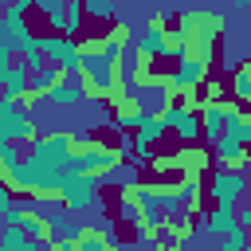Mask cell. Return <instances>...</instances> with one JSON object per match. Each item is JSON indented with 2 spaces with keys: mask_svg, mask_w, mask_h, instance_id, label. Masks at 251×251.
I'll return each instance as SVG.
<instances>
[{
  "mask_svg": "<svg viewBox=\"0 0 251 251\" xmlns=\"http://www.w3.org/2000/svg\"><path fill=\"white\" fill-rule=\"evenodd\" d=\"M176 27H180V55H176V67L169 71V98L196 110L200 86L212 71L216 39L224 31V16L208 12V8H192V12L176 16Z\"/></svg>",
  "mask_w": 251,
  "mask_h": 251,
  "instance_id": "6da1fadb",
  "label": "cell"
},
{
  "mask_svg": "<svg viewBox=\"0 0 251 251\" xmlns=\"http://www.w3.org/2000/svg\"><path fill=\"white\" fill-rule=\"evenodd\" d=\"M118 55H122V47L110 35H94V39L78 43L75 82L82 86V94L90 102H110L118 94Z\"/></svg>",
  "mask_w": 251,
  "mask_h": 251,
  "instance_id": "7a4b0ae2",
  "label": "cell"
},
{
  "mask_svg": "<svg viewBox=\"0 0 251 251\" xmlns=\"http://www.w3.org/2000/svg\"><path fill=\"white\" fill-rule=\"evenodd\" d=\"M122 161H126V149L118 141H102V137L82 129V141H78V153H75V173L106 180V176H114L122 169Z\"/></svg>",
  "mask_w": 251,
  "mask_h": 251,
  "instance_id": "3957f363",
  "label": "cell"
},
{
  "mask_svg": "<svg viewBox=\"0 0 251 251\" xmlns=\"http://www.w3.org/2000/svg\"><path fill=\"white\" fill-rule=\"evenodd\" d=\"M78 141H82V129H51V133H39V137L27 145V153L39 157V161H47V165H55V169L75 173Z\"/></svg>",
  "mask_w": 251,
  "mask_h": 251,
  "instance_id": "277c9868",
  "label": "cell"
},
{
  "mask_svg": "<svg viewBox=\"0 0 251 251\" xmlns=\"http://www.w3.org/2000/svg\"><path fill=\"white\" fill-rule=\"evenodd\" d=\"M141 55L149 59H176L180 55V27L176 20H165V16H149V24L141 27V35L133 39Z\"/></svg>",
  "mask_w": 251,
  "mask_h": 251,
  "instance_id": "5b68a950",
  "label": "cell"
},
{
  "mask_svg": "<svg viewBox=\"0 0 251 251\" xmlns=\"http://www.w3.org/2000/svg\"><path fill=\"white\" fill-rule=\"evenodd\" d=\"M39 137V129H35V114L31 110H24L20 102H12V98H0V145L4 141H12V145H31Z\"/></svg>",
  "mask_w": 251,
  "mask_h": 251,
  "instance_id": "8992f818",
  "label": "cell"
},
{
  "mask_svg": "<svg viewBox=\"0 0 251 251\" xmlns=\"http://www.w3.org/2000/svg\"><path fill=\"white\" fill-rule=\"evenodd\" d=\"M196 114H200V133L216 145L220 137H227V129L239 122V114H243V110H239L231 98H204Z\"/></svg>",
  "mask_w": 251,
  "mask_h": 251,
  "instance_id": "52a82bcc",
  "label": "cell"
},
{
  "mask_svg": "<svg viewBox=\"0 0 251 251\" xmlns=\"http://www.w3.org/2000/svg\"><path fill=\"white\" fill-rule=\"evenodd\" d=\"M208 161H212V153L188 145V149H176V153H169V157H157L153 169H157V173H180V180H200V173L208 169Z\"/></svg>",
  "mask_w": 251,
  "mask_h": 251,
  "instance_id": "ba28073f",
  "label": "cell"
},
{
  "mask_svg": "<svg viewBox=\"0 0 251 251\" xmlns=\"http://www.w3.org/2000/svg\"><path fill=\"white\" fill-rule=\"evenodd\" d=\"M247 173L243 169H216L212 173V196H216V204H231V208H239L243 204V196H247Z\"/></svg>",
  "mask_w": 251,
  "mask_h": 251,
  "instance_id": "9c48e42d",
  "label": "cell"
},
{
  "mask_svg": "<svg viewBox=\"0 0 251 251\" xmlns=\"http://www.w3.org/2000/svg\"><path fill=\"white\" fill-rule=\"evenodd\" d=\"M94 200H98V180L94 176H82V173H67L63 192H59V204L67 212H86Z\"/></svg>",
  "mask_w": 251,
  "mask_h": 251,
  "instance_id": "30bf717a",
  "label": "cell"
},
{
  "mask_svg": "<svg viewBox=\"0 0 251 251\" xmlns=\"http://www.w3.org/2000/svg\"><path fill=\"white\" fill-rule=\"evenodd\" d=\"M149 114L145 106V94H133V90H118L110 98V122L122 126V129H137V122Z\"/></svg>",
  "mask_w": 251,
  "mask_h": 251,
  "instance_id": "8fae6325",
  "label": "cell"
},
{
  "mask_svg": "<svg viewBox=\"0 0 251 251\" xmlns=\"http://www.w3.org/2000/svg\"><path fill=\"white\" fill-rule=\"evenodd\" d=\"M39 47H43L47 67H59V71L75 75V67H78V43L71 35H39Z\"/></svg>",
  "mask_w": 251,
  "mask_h": 251,
  "instance_id": "7c38bea8",
  "label": "cell"
},
{
  "mask_svg": "<svg viewBox=\"0 0 251 251\" xmlns=\"http://www.w3.org/2000/svg\"><path fill=\"white\" fill-rule=\"evenodd\" d=\"M16 227H24L35 247H47L51 243V216H43L35 200H20V224Z\"/></svg>",
  "mask_w": 251,
  "mask_h": 251,
  "instance_id": "4fadbf2b",
  "label": "cell"
},
{
  "mask_svg": "<svg viewBox=\"0 0 251 251\" xmlns=\"http://www.w3.org/2000/svg\"><path fill=\"white\" fill-rule=\"evenodd\" d=\"M161 122H165V129L180 133L184 141H192V137L200 133V114H196V110H188L184 102H169V106L161 110Z\"/></svg>",
  "mask_w": 251,
  "mask_h": 251,
  "instance_id": "5bb4252c",
  "label": "cell"
},
{
  "mask_svg": "<svg viewBox=\"0 0 251 251\" xmlns=\"http://www.w3.org/2000/svg\"><path fill=\"white\" fill-rule=\"evenodd\" d=\"M24 165H27V149H24V145H12V141H4V145H0V184H8V188L16 192Z\"/></svg>",
  "mask_w": 251,
  "mask_h": 251,
  "instance_id": "9a60e30c",
  "label": "cell"
},
{
  "mask_svg": "<svg viewBox=\"0 0 251 251\" xmlns=\"http://www.w3.org/2000/svg\"><path fill=\"white\" fill-rule=\"evenodd\" d=\"M75 251H122V243L114 239V231L106 224H86L82 235L75 239Z\"/></svg>",
  "mask_w": 251,
  "mask_h": 251,
  "instance_id": "2e32d148",
  "label": "cell"
},
{
  "mask_svg": "<svg viewBox=\"0 0 251 251\" xmlns=\"http://www.w3.org/2000/svg\"><path fill=\"white\" fill-rule=\"evenodd\" d=\"M212 157H216V169H243L247 165V149L231 137H220L212 145Z\"/></svg>",
  "mask_w": 251,
  "mask_h": 251,
  "instance_id": "e0dca14e",
  "label": "cell"
},
{
  "mask_svg": "<svg viewBox=\"0 0 251 251\" xmlns=\"http://www.w3.org/2000/svg\"><path fill=\"white\" fill-rule=\"evenodd\" d=\"M161 133H165V122H161V114H145L141 122H137V153H141V161H149V145L153 141H161Z\"/></svg>",
  "mask_w": 251,
  "mask_h": 251,
  "instance_id": "ac0fdd59",
  "label": "cell"
},
{
  "mask_svg": "<svg viewBox=\"0 0 251 251\" xmlns=\"http://www.w3.org/2000/svg\"><path fill=\"white\" fill-rule=\"evenodd\" d=\"M86 94H82V86L78 82H71V75H63L55 86H51V94H47V102L51 106H63V110H71V106H78Z\"/></svg>",
  "mask_w": 251,
  "mask_h": 251,
  "instance_id": "d6986e66",
  "label": "cell"
},
{
  "mask_svg": "<svg viewBox=\"0 0 251 251\" xmlns=\"http://www.w3.org/2000/svg\"><path fill=\"white\" fill-rule=\"evenodd\" d=\"M235 224H239V220H235V208H231V204H216L204 227H208L212 235H227V231H231Z\"/></svg>",
  "mask_w": 251,
  "mask_h": 251,
  "instance_id": "ffe728a7",
  "label": "cell"
},
{
  "mask_svg": "<svg viewBox=\"0 0 251 251\" xmlns=\"http://www.w3.org/2000/svg\"><path fill=\"white\" fill-rule=\"evenodd\" d=\"M0 251H39L24 227H0Z\"/></svg>",
  "mask_w": 251,
  "mask_h": 251,
  "instance_id": "44dd1931",
  "label": "cell"
},
{
  "mask_svg": "<svg viewBox=\"0 0 251 251\" xmlns=\"http://www.w3.org/2000/svg\"><path fill=\"white\" fill-rule=\"evenodd\" d=\"M82 227H86V224H78V220H63V216H59V220H51V243H55V239H59V243H63V239L75 243V239L82 235Z\"/></svg>",
  "mask_w": 251,
  "mask_h": 251,
  "instance_id": "7402d4cb",
  "label": "cell"
},
{
  "mask_svg": "<svg viewBox=\"0 0 251 251\" xmlns=\"http://www.w3.org/2000/svg\"><path fill=\"white\" fill-rule=\"evenodd\" d=\"M231 94H235L239 102L251 106V63H243V67L231 75Z\"/></svg>",
  "mask_w": 251,
  "mask_h": 251,
  "instance_id": "603a6c76",
  "label": "cell"
},
{
  "mask_svg": "<svg viewBox=\"0 0 251 251\" xmlns=\"http://www.w3.org/2000/svg\"><path fill=\"white\" fill-rule=\"evenodd\" d=\"M227 137H231V141H239V145L247 149V145H251V122H247V118L239 114V122H235V126L227 129Z\"/></svg>",
  "mask_w": 251,
  "mask_h": 251,
  "instance_id": "cb8c5ba5",
  "label": "cell"
},
{
  "mask_svg": "<svg viewBox=\"0 0 251 251\" xmlns=\"http://www.w3.org/2000/svg\"><path fill=\"white\" fill-rule=\"evenodd\" d=\"M82 8H86V12H94V16H102V20H106V16H110V12H114V0H82Z\"/></svg>",
  "mask_w": 251,
  "mask_h": 251,
  "instance_id": "d4e9b609",
  "label": "cell"
},
{
  "mask_svg": "<svg viewBox=\"0 0 251 251\" xmlns=\"http://www.w3.org/2000/svg\"><path fill=\"white\" fill-rule=\"evenodd\" d=\"M39 251H75V243H67V239L59 243V239H55V243H47V247H39Z\"/></svg>",
  "mask_w": 251,
  "mask_h": 251,
  "instance_id": "484cf974",
  "label": "cell"
},
{
  "mask_svg": "<svg viewBox=\"0 0 251 251\" xmlns=\"http://www.w3.org/2000/svg\"><path fill=\"white\" fill-rule=\"evenodd\" d=\"M8 204H12V188H8V184H0V216H4V208H8Z\"/></svg>",
  "mask_w": 251,
  "mask_h": 251,
  "instance_id": "4316f807",
  "label": "cell"
},
{
  "mask_svg": "<svg viewBox=\"0 0 251 251\" xmlns=\"http://www.w3.org/2000/svg\"><path fill=\"white\" fill-rule=\"evenodd\" d=\"M235 4H239V8H247V4H251V0H235Z\"/></svg>",
  "mask_w": 251,
  "mask_h": 251,
  "instance_id": "83f0119b",
  "label": "cell"
},
{
  "mask_svg": "<svg viewBox=\"0 0 251 251\" xmlns=\"http://www.w3.org/2000/svg\"><path fill=\"white\" fill-rule=\"evenodd\" d=\"M243 118H247V122H251V110H247V114H243Z\"/></svg>",
  "mask_w": 251,
  "mask_h": 251,
  "instance_id": "f1b7e54d",
  "label": "cell"
},
{
  "mask_svg": "<svg viewBox=\"0 0 251 251\" xmlns=\"http://www.w3.org/2000/svg\"><path fill=\"white\" fill-rule=\"evenodd\" d=\"M224 251H231V247H224Z\"/></svg>",
  "mask_w": 251,
  "mask_h": 251,
  "instance_id": "f546056e",
  "label": "cell"
},
{
  "mask_svg": "<svg viewBox=\"0 0 251 251\" xmlns=\"http://www.w3.org/2000/svg\"><path fill=\"white\" fill-rule=\"evenodd\" d=\"M35 4H39V0H35Z\"/></svg>",
  "mask_w": 251,
  "mask_h": 251,
  "instance_id": "4dcf8cb0",
  "label": "cell"
}]
</instances>
